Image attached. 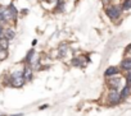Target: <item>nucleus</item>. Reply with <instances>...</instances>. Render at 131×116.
<instances>
[{
    "label": "nucleus",
    "instance_id": "nucleus-1",
    "mask_svg": "<svg viewBox=\"0 0 131 116\" xmlns=\"http://www.w3.org/2000/svg\"><path fill=\"white\" fill-rule=\"evenodd\" d=\"M17 17V9L14 8L13 4L9 7H0V22H5L14 19Z\"/></svg>",
    "mask_w": 131,
    "mask_h": 116
},
{
    "label": "nucleus",
    "instance_id": "nucleus-4",
    "mask_svg": "<svg viewBox=\"0 0 131 116\" xmlns=\"http://www.w3.org/2000/svg\"><path fill=\"white\" fill-rule=\"evenodd\" d=\"M108 100H109V102H111L112 105H117V103L121 101V94H119V92H118L117 89L112 88L111 92H109V94H108Z\"/></svg>",
    "mask_w": 131,
    "mask_h": 116
},
{
    "label": "nucleus",
    "instance_id": "nucleus-6",
    "mask_svg": "<svg viewBox=\"0 0 131 116\" xmlns=\"http://www.w3.org/2000/svg\"><path fill=\"white\" fill-rule=\"evenodd\" d=\"M118 73V68L117 67H109L107 70H105V77H111V75H114V74H117Z\"/></svg>",
    "mask_w": 131,
    "mask_h": 116
},
{
    "label": "nucleus",
    "instance_id": "nucleus-13",
    "mask_svg": "<svg viewBox=\"0 0 131 116\" xmlns=\"http://www.w3.org/2000/svg\"><path fill=\"white\" fill-rule=\"evenodd\" d=\"M66 54H67V46H62V47L59 48V55H60V56H64Z\"/></svg>",
    "mask_w": 131,
    "mask_h": 116
},
{
    "label": "nucleus",
    "instance_id": "nucleus-7",
    "mask_svg": "<svg viewBox=\"0 0 131 116\" xmlns=\"http://www.w3.org/2000/svg\"><path fill=\"white\" fill-rule=\"evenodd\" d=\"M119 84H121V79H119V78H112V79H109V86H111L112 88L117 89V88L119 87Z\"/></svg>",
    "mask_w": 131,
    "mask_h": 116
},
{
    "label": "nucleus",
    "instance_id": "nucleus-15",
    "mask_svg": "<svg viewBox=\"0 0 131 116\" xmlns=\"http://www.w3.org/2000/svg\"><path fill=\"white\" fill-rule=\"evenodd\" d=\"M44 2H48V3H50V4H54L55 2H58V0H44Z\"/></svg>",
    "mask_w": 131,
    "mask_h": 116
},
{
    "label": "nucleus",
    "instance_id": "nucleus-2",
    "mask_svg": "<svg viewBox=\"0 0 131 116\" xmlns=\"http://www.w3.org/2000/svg\"><path fill=\"white\" fill-rule=\"evenodd\" d=\"M10 83L13 87H22L23 83H25V77H23V73L21 72H16L12 74L10 77Z\"/></svg>",
    "mask_w": 131,
    "mask_h": 116
},
{
    "label": "nucleus",
    "instance_id": "nucleus-8",
    "mask_svg": "<svg viewBox=\"0 0 131 116\" xmlns=\"http://www.w3.org/2000/svg\"><path fill=\"white\" fill-rule=\"evenodd\" d=\"M121 68L123 70H131V59H125L122 63H121Z\"/></svg>",
    "mask_w": 131,
    "mask_h": 116
},
{
    "label": "nucleus",
    "instance_id": "nucleus-16",
    "mask_svg": "<svg viewBox=\"0 0 131 116\" xmlns=\"http://www.w3.org/2000/svg\"><path fill=\"white\" fill-rule=\"evenodd\" d=\"M127 51H128V52H131V45H128V47H127Z\"/></svg>",
    "mask_w": 131,
    "mask_h": 116
},
{
    "label": "nucleus",
    "instance_id": "nucleus-11",
    "mask_svg": "<svg viewBox=\"0 0 131 116\" xmlns=\"http://www.w3.org/2000/svg\"><path fill=\"white\" fill-rule=\"evenodd\" d=\"M7 56H8V51H7V48H3L2 46H0V60H4Z\"/></svg>",
    "mask_w": 131,
    "mask_h": 116
},
{
    "label": "nucleus",
    "instance_id": "nucleus-12",
    "mask_svg": "<svg viewBox=\"0 0 131 116\" xmlns=\"http://www.w3.org/2000/svg\"><path fill=\"white\" fill-rule=\"evenodd\" d=\"M122 9H125V10L131 9V0H125V3L122 5Z\"/></svg>",
    "mask_w": 131,
    "mask_h": 116
},
{
    "label": "nucleus",
    "instance_id": "nucleus-9",
    "mask_svg": "<svg viewBox=\"0 0 131 116\" xmlns=\"http://www.w3.org/2000/svg\"><path fill=\"white\" fill-rule=\"evenodd\" d=\"M14 36H16V32H14L13 29H7V31H4V33H3V37H4V38H7L8 41H9V40H12Z\"/></svg>",
    "mask_w": 131,
    "mask_h": 116
},
{
    "label": "nucleus",
    "instance_id": "nucleus-14",
    "mask_svg": "<svg viewBox=\"0 0 131 116\" xmlns=\"http://www.w3.org/2000/svg\"><path fill=\"white\" fill-rule=\"evenodd\" d=\"M3 33H4V29H3L2 24H0V38H3Z\"/></svg>",
    "mask_w": 131,
    "mask_h": 116
},
{
    "label": "nucleus",
    "instance_id": "nucleus-3",
    "mask_svg": "<svg viewBox=\"0 0 131 116\" xmlns=\"http://www.w3.org/2000/svg\"><path fill=\"white\" fill-rule=\"evenodd\" d=\"M105 13L111 19H117L121 15V7H116V5L108 7V8H105Z\"/></svg>",
    "mask_w": 131,
    "mask_h": 116
},
{
    "label": "nucleus",
    "instance_id": "nucleus-10",
    "mask_svg": "<svg viewBox=\"0 0 131 116\" xmlns=\"http://www.w3.org/2000/svg\"><path fill=\"white\" fill-rule=\"evenodd\" d=\"M23 77H25V80H30V79H31V77H32V70H31L30 67H26V68H25Z\"/></svg>",
    "mask_w": 131,
    "mask_h": 116
},
{
    "label": "nucleus",
    "instance_id": "nucleus-5",
    "mask_svg": "<svg viewBox=\"0 0 131 116\" xmlns=\"http://www.w3.org/2000/svg\"><path fill=\"white\" fill-rule=\"evenodd\" d=\"M130 91H131V83H127V84L123 87L122 92L119 93V94H121V100H122V98H125V97H127V96L130 94Z\"/></svg>",
    "mask_w": 131,
    "mask_h": 116
}]
</instances>
